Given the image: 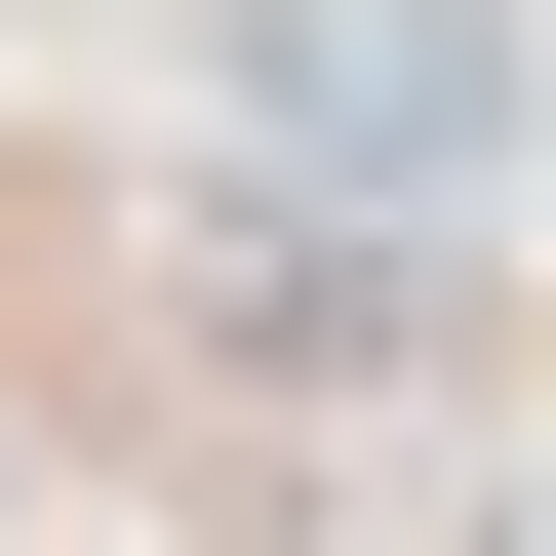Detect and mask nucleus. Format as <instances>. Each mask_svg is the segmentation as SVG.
Segmentation results:
<instances>
[{
	"instance_id": "nucleus-1",
	"label": "nucleus",
	"mask_w": 556,
	"mask_h": 556,
	"mask_svg": "<svg viewBox=\"0 0 556 556\" xmlns=\"http://www.w3.org/2000/svg\"><path fill=\"white\" fill-rule=\"evenodd\" d=\"M199 119H239V199H318V239H438V199H517L556 40L517 0H199Z\"/></svg>"
}]
</instances>
